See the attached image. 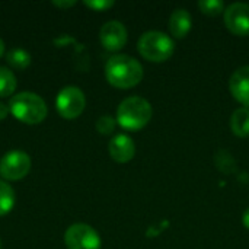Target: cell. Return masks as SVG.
<instances>
[{"label":"cell","mask_w":249,"mask_h":249,"mask_svg":"<svg viewBox=\"0 0 249 249\" xmlns=\"http://www.w3.org/2000/svg\"><path fill=\"white\" fill-rule=\"evenodd\" d=\"M108 150L111 158L118 163H125L134 158L136 146L134 142L127 134H117L111 139L108 144Z\"/></svg>","instance_id":"10"},{"label":"cell","mask_w":249,"mask_h":249,"mask_svg":"<svg viewBox=\"0 0 249 249\" xmlns=\"http://www.w3.org/2000/svg\"><path fill=\"white\" fill-rule=\"evenodd\" d=\"M4 54V42L1 41V38H0V57Z\"/></svg>","instance_id":"23"},{"label":"cell","mask_w":249,"mask_h":249,"mask_svg":"<svg viewBox=\"0 0 249 249\" xmlns=\"http://www.w3.org/2000/svg\"><path fill=\"white\" fill-rule=\"evenodd\" d=\"M31 158L23 150H10L0 160V175L7 181H19L28 175Z\"/></svg>","instance_id":"7"},{"label":"cell","mask_w":249,"mask_h":249,"mask_svg":"<svg viewBox=\"0 0 249 249\" xmlns=\"http://www.w3.org/2000/svg\"><path fill=\"white\" fill-rule=\"evenodd\" d=\"M15 191L13 188L0 179V216H4L12 212L15 206Z\"/></svg>","instance_id":"15"},{"label":"cell","mask_w":249,"mask_h":249,"mask_svg":"<svg viewBox=\"0 0 249 249\" xmlns=\"http://www.w3.org/2000/svg\"><path fill=\"white\" fill-rule=\"evenodd\" d=\"M191 29V15L185 9H175L169 18V31L175 38H184Z\"/></svg>","instance_id":"12"},{"label":"cell","mask_w":249,"mask_h":249,"mask_svg":"<svg viewBox=\"0 0 249 249\" xmlns=\"http://www.w3.org/2000/svg\"><path fill=\"white\" fill-rule=\"evenodd\" d=\"M16 89V77L13 71L4 66H0V96L7 98Z\"/></svg>","instance_id":"16"},{"label":"cell","mask_w":249,"mask_h":249,"mask_svg":"<svg viewBox=\"0 0 249 249\" xmlns=\"http://www.w3.org/2000/svg\"><path fill=\"white\" fill-rule=\"evenodd\" d=\"M139 53L149 61L162 63L171 58L174 54L175 44L171 36L160 31L144 32L137 42Z\"/></svg>","instance_id":"4"},{"label":"cell","mask_w":249,"mask_h":249,"mask_svg":"<svg viewBox=\"0 0 249 249\" xmlns=\"http://www.w3.org/2000/svg\"><path fill=\"white\" fill-rule=\"evenodd\" d=\"M86 105V98L82 89L76 86H66L63 88L57 98H55V108L57 112L64 120H74L77 118Z\"/></svg>","instance_id":"5"},{"label":"cell","mask_w":249,"mask_h":249,"mask_svg":"<svg viewBox=\"0 0 249 249\" xmlns=\"http://www.w3.org/2000/svg\"><path fill=\"white\" fill-rule=\"evenodd\" d=\"M96 130L101 134H111L115 130V120L111 115H102L96 121Z\"/></svg>","instance_id":"18"},{"label":"cell","mask_w":249,"mask_h":249,"mask_svg":"<svg viewBox=\"0 0 249 249\" xmlns=\"http://www.w3.org/2000/svg\"><path fill=\"white\" fill-rule=\"evenodd\" d=\"M198 7L209 16H217L225 10V3L222 0H201L198 1Z\"/></svg>","instance_id":"17"},{"label":"cell","mask_w":249,"mask_h":249,"mask_svg":"<svg viewBox=\"0 0 249 249\" xmlns=\"http://www.w3.org/2000/svg\"><path fill=\"white\" fill-rule=\"evenodd\" d=\"M6 61L10 64V67L23 70L31 64V54L22 48H13L6 54Z\"/></svg>","instance_id":"14"},{"label":"cell","mask_w":249,"mask_h":249,"mask_svg":"<svg viewBox=\"0 0 249 249\" xmlns=\"http://www.w3.org/2000/svg\"><path fill=\"white\" fill-rule=\"evenodd\" d=\"M10 111H9V107L6 105V104H3V102H0V121L1 120H4L6 117H7V114H9Z\"/></svg>","instance_id":"21"},{"label":"cell","mask_w":249,"mask_h":249,"mask_svg":"<svg viewBox=\"0 0 249 249\" xmlns=\"http://www.w3.org/2000/svg\"><path fill=\"white\" fill-rule=\"evenodd\" d=\"M231 128L238 137L249 136V108H238L231 118Z\"/></svg>","instance_id":"13"},{"label":"cell","mask_w":249,"mask_h":249,"mask_svg":"<svg viewBox=\"0 0 249 249\" xmlns=\"http://www.w3.org/2000/svg\"><path fill=\"white\" fill-rule=\"evenodd\" d=\"M242 222H244V226L249 229V209L245 210V213H244V216H242Z\"/></svg>","instance_id":"22"},{"label":"cell","mask_w":249,"mask_h":249,"mask_svg":"<svg viewBox=\"0 0 249 249\" xmlns=\"http://www.w3.org/2000/svg\"><path fill=\"white\" fill-rule=\"evenodd\" d=\"M225 25L235 35H249V4L233 3L228 6L225 10Z\"/></svg>","instance_id":"8"},{"label":"cell","mask_w":249,"mask_h":249,"mask_svg":"<svg viewBox=\"0 0 249 249\" xmlns=\"http://www.w3.org/2000/svg\"><path fill=\"white\" fill-rule=\"evenodd\" d=\"M229 88L233 98L249 108V66L239 67L229 80Z\"/></svg>","instance_id":"11"},{"label":"cell","mask_w":249,"mask_h":249,"mask_svg":"<svg viewBox=\"0 0 249 249\" xmlns=\"http://www.w3.org/2000/svg\"><path fill=\"white\" fill-rule=\"evenodd\" d=\"M64 244L67 249H101V236L92 226L76 223L66 231Z\"/></svg>","instance_id":"6"},{"label":"cell","mask_w":249,"mask_h":249,"mask_svg":"<svg viewBox=\"0 0 249 249\" xmlns=\"http://www.w3.org/2000/svg\"><path fill=\"white\" fill-rule=\"evenodd\" d=\"M0 249H1V242H0Z\"/></svg>","instance_id":"24"},{"label":"cell","mask_w":249,"mask_h":249,"mask_svg":"<svg viewBox=\"0 0 249 249\" xmlns=\"http://www.w3.org/2000/svg\"><path fill=\"white\" fill-rule=\"evenodd\" d=\"M83 3H85V6L90 7L92 10H98V12L107 10L114 6L112 0H85Z\"/></svg>","instance_id":"19"},{"label":"cell","mask_w":249,"mask_h":249,"mask_svg":"<svg viewBox=\"0 0 249 249\" xmlns=\"http://www.w3.org/2000/svg\"><path fill=\"white\" fill-rule=\"evenodd\" d=\"M152 114L153 111L149 101L140 96H130L120 104L117 109V123L128 131H139L147 125Z\"/></svg>","instance_id":"3"},{"label":"cell","mask_w":249,"mask_h":249,"mask_svg":"<svg viewBox=\"0 0 249 249\" xmlns=\"http://www.w3.org/2000/svg\"><path fill=\"white\" fill-rule=\"evenodd\" d=\"M53 4L55 7H60V9H66V7H71L76 4V0H54Z\"/></svg>","instance_id":"20"},{"label":"cell","mask_w":249,"mask_h":249,"mask_svg":"<svg viewBox=\"0 0 249 249\" xmlns=\"http://www.w3.org/2000/svg\"><path fill=\"white\" fill-rule=\"evenodd\" d=\"M105 76L109 85L118 89H130L142 82L143 67L127 54H115L105 64Z\"/></svg>","instance_id":"1"},{"label":"cell","mask_w":249,"mask_h":249,"mask_svg":"<svg viewBox=\"0 0 249 249\" xmlns=\"http://www.w3.org/2000/svg\"><path fill=\"white\" fill-rule=\"evenodd\" d=\"M99 39L105 50L118 51L127 42V29L120 20H109L102 25L99 31Z\"/></svg>","instance_id":"9"},{"label":"cell","mask_w":249,"mask_h":249,"mask_svg":"<svg viewBox=\"0 0 249 249\" xmlns=\"http://www.w3.org/2000/svg\"><path fill=\"white\" fill-rule=\"evenodd\" d=\"M10 114L25 124H38L45 120L48 108L45 101L34 92H20L10 98Z\"/></svg>","instance_id":"2"}]
</instances>
